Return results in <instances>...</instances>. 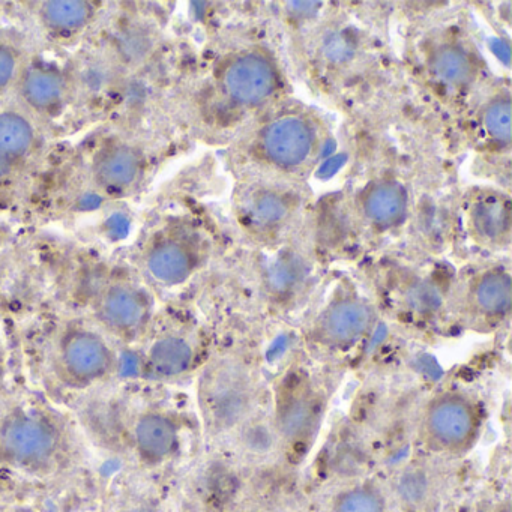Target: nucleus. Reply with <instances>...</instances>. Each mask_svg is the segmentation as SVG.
<instances>
[{
	"mask_svg": "<svg viewBox=\"0 0 512 512\" xmlns=\"http://www.w3.org/2000/svg\"><path fill=\"white\" fill-rule=\"evenodd\" d=\"M269 395L259 370L241 359H218L206 365L197 383L206 434L212 439H232L269 406Z\"/></svg>",
	"mask_w": 512,
	"mask_h": 512,
	"instance_id": "nucleus-1",
	"label": "nucleus"
},
{
	"mask_svg": "<svg viewBox=\"0 0 512 512\" xmlns=\"http://www.w3.org/2000/svg\"><path fill=\"white\" fill-rule=\"evenodd\" d=\"M328 385L310 368H287L269 395V418L281 458L299 463L316 445L328 415Z\"/></svg>",
	"mask_w": 512,
	"mask_h": 512,
	"instance_id": "nucleus-2",
	"label": "nucleus"
},
{
	"mask_svg": "<svg viewBox=\"0 0 512 512\" xmlns=\"http://www.w3.org/2000/svg\"><path fill=\"white\" fill-rule=\"evenodd\" d=\"M485 409L475 392L443 388L416 410L413 436L424 454L458 461L478 445L484 431Z\"/></svg>",
	"mask_w": 512,
	"mask_h": 512,
	"instance_id": "nucleus-3",
	"label": "nucleus"
},
{
	"mask_svg": "<svg viewBox=\"0 0 512 512\" xmlns=\"http://www.w3.org/2000/svg\"><path fill=\"white\" fill-rule=\"evenodd\" d=\"M71 437L58 418L37 409H16L0 419V464L32 476L67 466Z\"/></svg>",
	"mask_w": 512,
	"mask_h": 512,
	"instance_id": "nucleus-4",
	"label": "nucleus"
},
{
	"mask_svg": "<svg viewBox=\"0 0 512 512\" xmlns=\"http://www.w3.org/2000/svg\"><path fill=\"white\" fill-rule=\"evenodd\" d=\"M118 356L109 341L88 328L68 329L56 344L52 373L65 388L89 389L109 379Z\"/></svg>",
	"mask_w": 512,
	"mask_h": 512,
	"instance_id": "nucleus-5",
	"label": "nucleus"
},
{
	"mask_svg": "<svg viewBox=\"0 0 512 512\" xmlns=\"http://www.w3.org/2000/svg\"><path fill=\"white\" fill-rule=\"evenodd\" d=\"M443 460L419 451L407 458L388 484L392 506L400 512H437L452 488L451 467Z\"/></svg>",
	"mask_w": 512,
	"mask_h": 512,
	"instance_id": "nucleus-6",
	"label": "nucleus"
},
{
	"mask_svg": "<svg viewBox=\"0 0 512 512\" xmlns=\"http://www.w3.org/2000/svg\"><path fill=\"white\" fill-rule=\"evenodd\" d=\"M131 446L143 466H164L181 449L182 424L176 415L167 410H145L134 422Z\"/></svg>",
	"mask_w": 512,
	"mask_h": 512,
	"instance_id": "nucleus-7",
	"label": "nucleus"
},
{
	"mask_svg": "<svg viewBox=\"0 0 512 512\" xmlns=\"http://www.w3.org/2000/svg\"><path fill=\"white\" fill-rule=\"evenodd\" d=\"M98 320L112 334L133 338L145 328L151 311L148 296L128 283L110 284L98 296L95 305Z\"/></svg>",
	"mask_w": 512,
	"mask_h": 512,
	"instance_id": "nucleus-8",
	"label": "nucleus"
},
{
	"mask_svg": "<svg viewBox=\"0 0 512 512\" xmlns=\"http://www.w3.org/2000/svg\"><path fill=\"white\" fill-rule=\"evenodd\" d=\"M373 323L374 313L367 302L355 298L340 299L319 317L316 341L328 349H350L367 337Z\"/></svg>",
	"mask_w": 512,
	"mask_h": 512,
	"instance_id": "nucleus-9",
	"label": "nucleus"
},
{
	"mask_svg": "<svg viewBox=\"0 0 512 512\" xmlns=\"http://www.w3.org/2000/svg\"><path fill=\"white\" fill-rule=\"evenodd\" d=\"M274 68L263 56L247 55L230 65L226 74L227 91L239 103L253 104L265 100L275 89Z\"/></svg>",
	"mask_w": 512,
	"mask_h": 512,
	"instance_id": "nucleus-10",
	"label": "nucleus"
},
{
	"mask_svg": "<svg viewBox=\"0 0 512 512\" xmlns=\"http://www.w3.org/2000/svg\"><path fill=\"white\" fill-rule=\"evenodd\" d=\"M323 512H394L388 484L368 475L337 485Z\"/></svg>",
	"mask_w": 512,
	"mask_h": 512,
	"instance_id": "nucleus-11",
	"label": "nucleus"
},
{
	"mask_svg": "<svg viewBox=\"0 0 512 512\" xmlns=\"http://www.w3.org/2000/svg\"><path fill=\"white\" fill-rule=\"evenodd\" d=\"M196 266V251L178 239H161L146 254L149 274L164 286L184 283L191 277Z\"/></svg>",
	"mask_w": 512,
	"mask_h": 512,
	"instance_id": "nucleus-12",
	"label": "nucleus"
},
{
	"mask_svg": "<svg viewBox=\"0 0 512 512\" xmlns=\"http://www.w3.org/2000/svg\"><path fill=\"white\" fill-rule=\"evenodd\" d=\"M310 128L301 119L287 118L274 122L266 128L263 146L266 154L280 166H296L307 158L311 151Z\"/></svg>",
	"mask_w": 512,
	"mask_h": 512,
	"instance_id": "nucleus-13",
	"label": "nucleus"
},
{
	"mask_svg": "<svg viewBox=\"0 0 512 512\" xmlns=\"http://www.w3.org/2000/svg\"><path fill=\"white\" fill-rule=\"evenodd\" d=\"M196 352L193 344L179 335H167L152 344L146 356V373L151 379L176 380L193 370Z\"/></svg>",
	"mask_w": 512,
	"mask_h": 512,
	"instance_id": "nucleus-14",
	"label": "nucleus"
},
{
	"mask_svg": "<svg viewBox=\"0 0 512 512\" xmlns=\"http://www.w3.org/2000/svg\"><path fill=\"white\" fill-rule=\"evenodd\" d=\"M511 277L500 269L484 272L472 286L473 308L487 319H502L511 310Z\"/></svg>",
	"mask_w": 512,
	"mask_h": 512,
	"instance_id": "nucleus-15",
	"label": "nucleus"
},
{
	"mask_svg": "<svg viewBox=\"0 0 512 512\" xmlns=\"http://www.w3.org/2000/svg\"><path fill=\"white\" fill-rule=\"evenodd\" d=\"M140 163L134 151L115 148L103 154L95 166L98 181L106 187L122 188L134 182L139 175Z\"/></svg>",
	"mask_w": 512,
	"mask_h": 512,
	"instance_id": "nucleus-16",
	"label": "nucleus"
},
{
	"mask_svg": "<svg viewBox=\"0 0 512 512\" xmlns=\"http://www.w3.org/2000/svg\"><path fill=\"white\" fill-rule=\"evenodd\" d=\"M365 214L377 224L400 220L406 209V194L395 184H380L368 191L364 200Z\"/></svg>",
	"mask_w": 512,
	"mask_h": 512,
	"instance_id": "nucleus-17",
	"label": "nucleus"
},
{
	"mask_svg": "<svg viewBox=\"0 0 512 512\" xmlns=\"http://www.w3.org/2000/svg\"><path fill=\"white\" fill-rule=\"evenodd\" d=\"M64 83L58 74L49 70H34L23 83V95L31 106L49 109L61 100Z\"/></svg>",
	"mask_w": 512,
	"mask_h": 512,
	"instance_id": "nucleus-18",
	"label": "nucleus"
},
{
	"mask_svg": "<svg viewBox=\"0 0 512 512\" xmlns=\"http://www.w3.org/2000/svg\"><path fill=\"white\" fill-rule=\"evenodd\" d=\"M476 235L488 242H499L509 230L508 208L500 200H484L473 209Z\"/></svg>",
	"mask_w": 512,
	"mask_h": 512,
	"instance_id": "nucleus-19",
	"label": "nucleus"
},
{
	"mask_svg": "<svg viewBox=\"0 0 512 512\" xmlns=\"http://www.w3.org/2000/svg\"><path fill=\"white\" fill-rule=\"evenodd\" d=\"M34 133L31 125L16 113L0 115V152L11 157H22L31 148Z\"/></svg>",
	"mask_w": 512,
	"mask_h": 512,
	"instance_id": "nucleus-20",
	"label": "nucleus"
},
{
	"mask_svg": "<svg viewBox=\"0 0 512 512\" xmlns=\"http://www.w3.org/2000/svg\"><path fill=\"white\" fill-rule=\"evenodd\" d=\"M91 16V7L83 0H52L44 4V19L52 28L77 29Z\"/></svg>",
	"mask_w": 512,
	"mask_h": 512,
	"instance_id": "nucleus-21",
	"label": "nucleus"
},
{
	"mask_svg": "<svg viewBox=\"0 0 512 512\" xmlns=\"http://www.w3.org/2000/svg\"><path fill=\"white\" fill-rule=\"evenodd\" d=\"M433 70L442 82L460 85L469 79L472 67L463 50L457 47H443L434 56Z\"/></svg>",
	"mask_w": 512,
	"mask_h": 512,
	"instance_id": "nucleus-22",
	"label": "nucleus"
},
{
	"mask_svg": "<svg viewBox=\"0 0 512 512\" xmlns=\"http://www.w3.org/2000/svg\"><path fill=\"white\" fill-rule=\"evenodd\" d=\"M304 277V262L293 254H286L272 263L268 271V284L272 292L287 293L296 289Z\"/></svg>",
	"mask_w": 512,
	"mask_h": 512,
	"instance_id": "nucleus-23",
	"label": "nucleus"
},
{
	"mask_svg": "<svg viewBox=\"0 0 512 512\" xmlns=\"http://www.w3.org/2000/svg\"><path fill=\"white\" fill-rule=\"evenodd\" d=\"M407 305L419 314H430L439 310L442 305V295L433 284L418 281L412 284L406 292Z\"/></svg>",
	"mask_w": 512,
	"mask_h": 512,
	"instance_id": "nucleus-24",
	"label": "nucleus"
},
{
	"mask_svg": "<svg viewBox=\"0 0 512 512\" xmlns=\"http://www.w3.org/2000/svg\"><path fill=\"white\" fill-rule=\"evenodd\" d=\"M485 128L494 139L508 143L511 140V104L509 100H499L488 107L485 113Z\"/></svg>",
	"mask_w": 512,
	"mask_h": 512,
	"instance_id": "nucleus-25",
	"label": "nucleus"
},
{
	"mask_svg": "<svg viewBox=\"0 0 512 512\" xmlns=\"http://www.w3.org/2000/svg\"><path fill=\"white\" fill-rule=\"evenodd\" d=\"M254 217L259 223L269 226V224L280 223L286 214L284 203L275 196H263L257 200L253 209Z\"/></svg>",
	"mask_w": 512,
	"mask_h": 512,
	"instance_id": "nucleus-26",
	"label": "nucleus"
},
{
	"mask_svg": "<svg viewBox=\"0 0 512 512\" xmlns=\"http://www.w3.org/2000/svg\"><path fill=\"white\" fill-rule=\"evenodd\" d=\"M16 70V59L13 53L5 47L0 46V88H4Z\"/></svg>",
	"mask_w": 512,
	"mask_h": 512,
	"instance_id": "nucleus-27",
	"label": "nucleus"
},
{
	"mask_svg": "<svg viewBox=\"0 0 512 512\" xmlns=\"http://www.w3.org/2000/svg\"><path fill=\"white\" fill-rule=\"evenodd\" d=\"M326 52L331 58H344V56L349 55L352 52V47L350 44L344 40L341 35H337V37L331 38L328 44H326Z\"/></svg>",
	"mask_w": 512,
	"mask_h": 512,
	"instance_id": "nucleus-28",
	"label": "nucleus"
},
{
	"mask_svg": "<svg viewBox=\"0 0 512 512\" xmlns=\"http://www.w3.org/2000/svg\"><path fill=\"white\" fill-rule=\"evenodd\" d=\"M118 512H161L160 508H157V506L152 505V503H134V505L125 506V508H122L121 511Z\"/></svg>",
	"mask_w": 512,
	"mask_h": 512,
	"instance_id": "nucleus-29",
	"label": "nucleus"
},
{
	"mask_svg": "<svg viewBox=\"0 0 512 512\" xmlns=\"http://www.w3.org/2000/svg\"><path fill=\"white\" fill-rule=\"evenodd\" d=\"M11 172V161L7 155L0 152V179H4Z\"/></svg>",
	"mask_w": 512,
	"mask_h": 512,
	"instance_id": "nucleus-30",
	"label": "nucleus"
},
{
	"mask_svg": "<svg viewBox=\"0 0 512 512\" xmlns=\"http://www.w3.org/2000/svg\"><path fill=\"white\" fill-rule=\"evenodd\" d=\"M245 512H274V511H271V509H266V508H253V509H248V511H245Z\"/></svg>",
	"mask_w": 512,
	"mask_h": 512,
	"instance_id": "nucleus-31",
	"label": "nucleus"
}]
</instances>
